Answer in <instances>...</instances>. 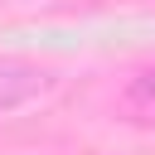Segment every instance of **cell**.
Here are the masks:
<instances>
[{"label":"cell","instance_id":"1","mask_svg":"<svg viewBox=\"0 0 155 155\" xmlns=\"http://www.w3.org/2000/svg\"><path fill=\"white\" fill-rule=\"evenodd\" d=\"M48 87V73L39 63H24V58H0V111H15L24 107L29 97H39Z\"/></svg>","mask_w":155,"mask_h":155},{"label":"cell","instance_id":"2","mask_svg":"<svg viewBox=\"0 0 155 155\" xmlns=\"http://www.w3.org/2000/svg\"><path fill=\"white\" fill-rule=\"evenodd\" d=\"M131 107H140V111H155V68H145V73L131 82Z\"/></svg>","mask_w":155,"mask_h":155}]
</instances>
